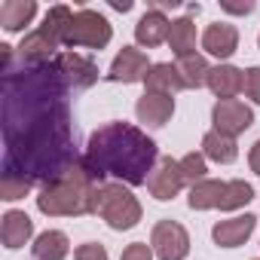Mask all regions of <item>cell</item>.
Masks as SVG:
<instances>
[{
	"label": "cell",
	"mask_w": 260,
	"mask_h": 260,
	"mask_svg": "<svg viewBox=\"0 0 260 260\" xmlns=\"http://www.w3.org/2000/svg\"><path fill=\"white\" fill-rule=\"evenodd\" d=\"M4 71V172L28 184H52L80 166L83 153L71 116V83L58 61H19L0 46Z\"/></svg>",
	"instance_id": "cell-1"
},
{
	"label": "cell",
	"mask_w": 260,
	"mask_h": 260,
	"mask_svg": "<svg viewBox=\"0 0 260 260\" xmlns=\"http://www.w3.org/2000/svg\"><path fill=\"white\" fill-rule=\"evenodd\" d=\"M83 166L98 184H107V178H113L116 184L138 187L147 184L153 169L159 166V147L132 122H104L89 135Z\"/></svg>",
	"instance_id": "cell-2"
},
{
	"label": "cell",
	"mask_w": 260,
	"mask_h": 260,
	"mask_svg": "<svg viewBox=\"0 0 260 260\" xmlns=\"http://www.w3.org/2000/svg\"><path fill=\"white\" fill-rule=\"evenodd\" d=\"M98 181L92 178V172L83 166H74L64 178L40 187L37 193V208L49 217H80V214H92V193H95Z\"/></svg>",
	"instance_id": "cell-3"
},
{
	"label": "cell",
	"mask_w": 260,
	"mask_h": 260,
	"mask_svg": "<svg viewBox=\"0 0 260 260\" xmlns=\"http://www.w3.org/2000/svg\"><path fill=\"white\" fill-rule=\"evenodd\" d=\"M92 214H98L110 230L122 233V230L138 226L141 202L135 199V193L128 187H122L116 181H107V184H98L95 193H92Z\"/></svg>",
	"instance_id": "cell-4"
},
{
	"label": "cell",
	"mask_w": 260,
	"mask_h": 260,
	"mask_svg": "<svg viewBox=\"0 0 260 260\" xmlns=\"http://www.w3.org/2000/svg\"><path fill=\"white\" fill-rule=\"evenodd\" d=\"M113 37V28L110 22L98 13V10H77L74 13V22L64 34V46H86V49H104Z\"/></svg>",
	"instance_id": "cell-5"
},
{
	"label": "cell",
	"mask_w": 260,
	"mask_h": 260,
	"mask_svg": "<svg viewBox=\"0 0 260 260\" xmlns=\"http://www.w3.org/2000/svg\"><path fill=\"white\" fill-rule=\"evenodd\" d=\"M150 248L159 260H184L190 254V233L178 220H159L150 233Z\"/></svg>",
	"instance_id": "cell-6"
},
{
	"label": "cell",
	"mask_w": 260,
	"mask_h": 260,
	"mask_svg": "<svg viewBox=\"0 0 260 260\" xmlns=\"http://www.w3.org/2000/svg\"><path fill=\"white\" fill-rule=\"evenodd\" d=\"M211 122H214V128L220 135L236 138V135L248 132V128L254 125V110L248 104L236 101V98L233 101H217L214 110H211Z\"/></svg>",
	"instance_id": "cell-7"
},
{
	"label": "cell",
	"mask_w": 260,
	"mask_h": 260,
	"mask_svg": "<svg viewBox=\"0 0 260 260\" xmlns=\"http://www.w3.org/2000/svg\"><path fill=\"white\" fill-rule=\"evenodd\" d=\"M150 61L141 49L135 46H122L119 55L110 61V71H107V80L110 83H144V77L150 74Z\"/></svg>",
	"instance_id": "cell-8"
},
{
	"label": "cell",
	"mask_w": 260,
	"mask_h": 260,
	"mask_svg": "<svg viewBox=\"0 0 260 260\" xmlns=\"http://www.w3.org/2000/svg\"><path fill=\"white\" fill-rule=\"evenodd\" d=\"M184 184H187V181H184V175H181V162L172 159V156H162L159 166L153 169L150 181H147V190H150L153 199L169 202V199H175V196L181 193Z\"/></svg>",
	"instance_id": "cell-9"
},
{
	"label": "cell",
	"mask_w": 260,
	"mask_h": 260,
	"mask_svg": "<svg viewBox=\"0 0 260 260\" xmlns=\"http://www.w3.org/2000/svg\"><path fill=\"white\" fill-rule=\"evenodd\" d=\"M55 61H58L64 80L71 83V89H89V86L98 83V68H95L92 58L77 55V52H58Z\"/></svg>",
	"instance_id": "cell-10"
},
{
	"label": "cell",
	"mask_w": 260,
	"mask_h": 260,
	"mask_svg": "<svg viewBox=\"0 0 260 260\" xmlns=\"http://www.w3.org/2000/svg\"><path fill=\"white\" fill-rule=\"evenodd\" d=\"M172 113H175V98L162 92H144L135 104V116L150 128H162L172 119Z\"/></svg>",
	"instance_id": "cell-11"
},
{
	"label": "cell",
	"mask_w": 260,
	"mask_h": 260,
	"mask_svg": "<svg viewBox=\"0 0 260 260\" xmlns=\"http://www.w3.org/2000/svg\"><path fill=\"white\" fill-rule=\"evenodd\" d=\"M202 49L208 52V55H214V58H230L236 49H239V31H236V25H230V22H214V25H208L205 28V34H202Z\"/></svg>",
	"instance_id": "cell-12"
},
{
	"label": "cell",
	"mask_w": 260,
	"mask_h": 260,
	"mask_svg": "<svg viewBox=\"0 0 260 260\" xmlns=\"http://www.w3.org/2000/svg\"><path fill=\"white\" fill-rule=\"evenodd\" d=\"M254 226H257V217L254 214H239V217H230V220L214 223L211 239L220 248H239V245L248 242V236L254 233Z\"/></svg>",
	"instance_id": "cell-13"
},
{
	"label": "cell",
	"mask_w": 260,
	"mask_h": 260,
	"mask_svg": "<svg viewBox=\"0 0 260 260\" xmlns=\"http://www.w3.org/2000/svg\"><path fill=\"white\" fill-rule=\"evenodd\" d=\"M169 28H172V22H169L166 13L147 10V13L138 19V25H135V40H138L141 46H147V49L162 46V43H169Z\"/></svg>",
	"instance_id": "cell-14"
},
{
	"label": "cell",
	"mask_w": 260,
	"mask_h": 260,
	"mask_svg": "<svg viewBox=\"0 0 260 260\" xmlns=\"http://www.w3.org/2000/svg\"><path fill=\"white\" fill-rule=\"evenodd\" d=\"M208 89L220 98V101H233L242 89H245V71L233 68V64H217L208 74Z\"/></svg>",
	"instance_id": "cell-15"
},
{
	"label": "cell",
	"mask_w": 260,
	"mask_h": 260,
	"mask_svg": "<svg viewBox=\"0 0 260 260\" xmlns=\"http://www.w3.org/2000/svg\"><path fill=\"white\" fill-rule=\"evenodd\" d=\"M34 236V220L25 211H7L4 223H0V239H4V248L16 251L22 245H28Z\"/></svg>",
	"instance_id": "cell-16"
},
{
	"label": "cell",
	"mask_w": 260,
	"mask_h": 260,
	"mask_svg": "<svg viewBox=\"0 0 260 260\" xmlns=\"http://www.w3.org/2000/svg\"><path fill=\"white\" fill-rule=\"evenodd\" d=\"M37 16V4L34 0H4L0 4V25L10 34H19L25 31Z\"/></svg>",
	"instance_id": "cell-17"
},
{
	"label": "cell",
	"mask_w": 260,
	"mask_h": 260,
	"mask_svg": "<svg viewBox=\"0 0 260 260\" xmlns=\"http://www.w3.org/2000/svg\"><path fill=\"white\" fill-rule=\"evenodd\" d=\"M58 43L49 37V34H43L40 28L37 31H31L25 40H22V46L16 49V58L19 61H52L58 52Z\"/></svg>",
	"instance_id": "cell-18"
},
{
	"label": "cell",
	"mask_w": 260,
	"mask_h": 260,
	"mask_svg": "<svg viewBox=\"0 0 260 260\" xmlns=\"http://www.w3.org/2000/svg\"><path fill=\"white\" fill-rule=\"evenodd\" d=\"M202 156H205V159H214V162H220V166H230V162H236V156H239V144H236V138L220 135L217 128H211V132L202 135Z\"/></svg>",
	"instance_id": "cell-19"
},
{
	"label": "cell",
	"mask_w": 260,
	"mask_h": 260,
	"mask_svg": "<svg viewBox=\"0 0 260 260\" xmlns=\"http://www.w3.org/2000/svg\"><path fill=\"white\" fill-rule=\"evenodd\" d=\"M31 254H34V260H64L71 254V242L61 230H46L34 239Z\"/></svg>",
	"instance_id": "cell-20"
},
{
	"label": "cell",
	"mask_w": 260,
	"mask_h": 260,
	"mask_svg": "<svg viewBox=\"0 0 260 260\" xmlns=\"http://www.w3.org/2000/svg\"><path fill=\"white\" fill-rule=\"evenodd\" d=\"M144 86H147V92H162V95H172V92L187 89L184 80H181V74H178V68H175L172 61H159V64H153L150 74L144 77Z\"/></svg>",
	"instance_id": "cell-21"
},
{
	"label": "cell",
	"mask_w": 260,
	"mask_h": 260,
	"mask_svg": "<svg viewBox=\"0 0 260 260\" xmlns=\"http://www.w3.org/2000/svg\"><path fill=\"white\" fill-rule=\"evenodd\" d=\"M223 187H226V181H211V178H205V181H199V184L190 187L187 205H190L193 211L217 208V205H220V196H223Z\"/></svg>",
	"instance_id": "cell-22"
},
{
	"label": "cell",
	"mask_w": 260,
	"mask_h": 260,
	"mask_svg": "<svg viewBox=\"0 0 260 260\" xmlns=\"http://www.w3.org/2000/svg\"><path fill=\"white\" fill-rule=\"evenodd\" d=\"M169 46H172V52L178 58L193 55V49H196V22L190 16L172 22V28H169Z\"/></svg>",
	"instance_id": "cell-23"
},
{
	"label": "cell",
	"mask_w": 260,
	"mask_h": 260,
	"mask_svg": "<svg viewBox=\"0 0 260 260\" xmlns=\"http://www.w3.org/2000/svg\"><path fill=\"white\" fill-rule=\"evenodd\" d=\"M175 68H178V74H181V80H184L187 89H202V86H208V74H211V68H208L205 55H199V52L184 55V58H178Z\"/></svg>",
	"instance_id": "cell-24"
},
{
	"label": "cell",
	"mask_w": 260,
	"mask_h": 260,
	"mask_svg": "<svg viewBox=\"0 0 260 260\" xmlns=\"http://www.w3.org/2000/svg\"><path fill=\"white\" fill-rule=\"evenodd\" d=\"M251 199H254V187H251L248 181H226L217 208H220V211H236V208H245Z\"/></svg>",
	"instance_id": "cell-25"
},
{
	"label": "cell",
	"mask_w": 260,
	"mask_h": 260,
	"mask_svg": "<svg viewBox=\"0 0 260 260\" xmlns=\"http://www.w3.org/2000/svg\"><path fill=\"white\" fill-rule=\"evenodd\" d=\"M181 162V175H184V181L193 187V184H199V181H205V175H208V166H205V156L202 153H187L184 159H178Z\"/></svg>",
	"instance_id": "cell-26"
},
{
	"label": "cell",
	"mask_w": 260,
	"mask_h": 260,
	"mask_svg": "<svg viewBox=\"0 0 260 260\" xmlns=\"http://www.w3.org/2000/svg\"><path fill=\"white\" fill-rule=\"evenodd\" d=\"M34 184L22 181V178H7V175H0V199H7V202H16V199H25L31 193Z\"/></svg>",
	"instance_id": "cell-27"
},
{
	"label": "cell",
	"mask_w": 260,
	"mask_h": 260,
	"mask_svg": "<svg viewBox=\"0 0 260 260\" xmlns=\"http://www.w3.org/2000/svg\"><path fill=\"white\" fill-rule=\"evenodd\" d=\"M74 260H110V257H107V248H104V245H98V242H83V245H77Z\"/></svg>",
	"instance_id": "cell-28"
},
{
	"label": "cell",
	"mask_w": 260,
	"mask_h": 260,
	"mask_svg": "<svg viewBox=\"0 0 260 260\" xmlns=\"http://www.w3.org/2000/svg\"><path fill=\"white\" fill-rule=\"evenodd\" d=\"M245 95L260 104V68H248L245 71Z\"/></svg>",
	"instance_id": "cell-29"
},
{
	"label": "cell",
	"mask_w": 260,
	"mask_h": 260,
	"mask_svg": "<svg viewBox=\"0 0 260 260\" xmlns=\"http://www.w3.org/2000/svg\"><path fill=\"white\" fill-rule=\"evenodd\" d=\"M119 260H153V248L147 242H132V245L122 251Z\"/></svg>",
	"instance_id": "cell-30"
},
{
	"label": "cell",
	"mask_w": 260,
	"mask_h": 260,
	"mask_svg": "<svg viewBox=\"0 0 260 260\" xmlns=\"http://www.w3.org/2000/svg\"><path fill=\"white\" fill-rule=\"evenodd\" d=\"M223 13H233V16H248V13H254V4H223Z\"/></svg>",
	"instance_id": "cell-31"
},
{
	"label": "cell",
	"mask_w": 260,
	"mask_h": 260,
	"mask_svg": "<svg viewBox=\"0 0 260 260\" xmlns=\"http://www.w3.org/2000/svg\"><path fill=\"white\" fill-rule=\"evenodd\" d=\"M248 162H251V172L260 175V138L254 141V147H251V153H248Z\"/></svg>",
	"instance_id": "cell-32"
},
{
	"label": "cell",
	"mask_w": 260,
	"mask_h": 260,
	"mask_svg": "<svg viewBox=\"0 0 260 260\" xmlns=\"http://www.w3.org/2000/svg\"><path fill=\"white\" fill-rule=\"evenodd\" d=\"M110 7H113V10H119V13H128V10H132V0H122V4H119V0H113Z\"/></svg>",
	"instance_id": "cell-33"
},
{
	"label": "cell",
	"mask_w": 260,
	"mask_h": 260,
	"mask_svg": "<svg viewBox=\"0 0 260 260\" xmlns=\"http://www.w3.org/2000/svg\"><path fill=\"white\" fill-rule=\"evenodd\" d=\"M257 46H260V37H257Z\"/></svg>",
	"instance_id": "cell-34"
},
{
	"label": "cell",
	"mask_w": 260,
	"mask_h": 260,
	"mask_svg": "<svg viewBox=\"0 0 260 260\" xmlns=\"http://www.w3.org/2000/svg\"><path fill=\"white\" fill-rule=\"evenodd\" d=\"M257 260H260V257H257Z\"/></svg>",
	"instance_id": "cell-35"
}]
</instances>
